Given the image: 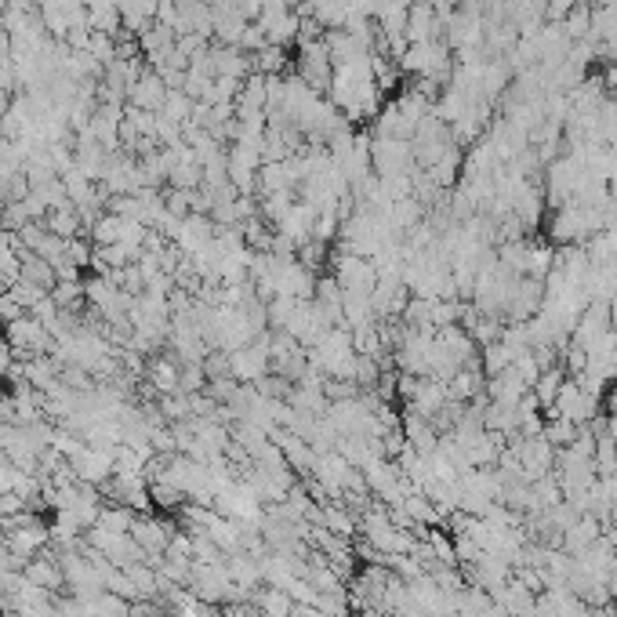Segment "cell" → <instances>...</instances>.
I'll return each instance as SVG.
<instances>
[{
    "mask_svg": "<svg viewBox=\"0 0 617 617\" xmlns=\"http://www.w3.org/2000/svg\"><path fill=\"white\" fill-rule=\"evenodd\" d=\"M128 534H131V538H135L138 549L146 552V563H149V567H157L160 559H164L167 545H171V538H175V527H171V523H164V520H160V516H149V512H138Z\"/></svg>",
    "mask_w": 617,
    "mask_h": 617,
    "instance_id": "2",
    "label": "cell"
},
{
    "mask_svg": "<svg viewBox=\"0 0 617 617\" xmlns=\"http://www.w3.org/2000/svg\"><path fill=\"white\" fill-rule=\"evenodd\" d=\"M563 382H567V371H563V363H552V367H545V371L538 374V382H534V389H530V392H534V400L541 403V411L556 403Z\"/></svg>",
    "mask_w": 617,
    "mask_h": 617,
    "instance_id": "8",
    "label": "cell"
},
{
    "mask_svg": "<svg viewBox=\"0 0 617 617\" xmlns=\"http://www.w3.org/2000/svg\"><path fill=\"white\" fill-rule=\"evenodd\" d=\"M178 374H182V360H178L171 349H164V353L149 356L146 360V382L157 396H171V392H178Z\"/></svg>",
    "mask_w": 617,
    "mask_h": 617,
    "instance_id": "6",
    "label": "cell"
},
{
    "mask_svg": "<svg viewBox=\"0 0 617 617\" xmlns=\"http://www.w3.org/2000/svg\"><path fill=\"white\" fill-rule=\"evenodd\" d=\"M0 617H11V614H4V610H0Z\"/></svg>",
    "mask_w": 617,
    "mask_h": 617,
    "instance_id": "13",
    "label": "cell"
},
{
    "mask_svg": "<svg viewBox=\"0 0 617 617\" xmlns=\"http://www.w3.org/2000/svg\"><path fill=\"white\" fill-rule=\"evenodd\" d=\"M229 374H233L240 385H255L262 382L265 374H273V363H269V331L262 338H255L251 345L229 353Z\"/></svg>",
    "mask_w": 617,
    "mask_h": 617,
    "instance_id": "3",
    "label": "cell"
},
{
    "mask_svg": "<svg viewBox=\"0 0 617 617\" xmlns=\"http://www.w3.org/2000/svg\"><path fill=\"white\" fill-rule=\"evenodd\" d=\"M0 331H4V327H0Z\"/></svg>",
    "mask_w": 617,
    "mask_h": 617,
    "instance_id": "14",
    "label": "cell"
},
{
    "mask_svg": "<svg viewBox=\"0 0 617 617\" xmlns=\"http://www.w3.org/2000/svg\"><path fill=\"white\" fill-rule=\"evenodd\" d=\"M0 334L8 338V345L15 349L19 360H33V356L55 353V334L40 324L33 313H26V316H19V320H11V324H4V331Z\"/></svg>",
    "mask_w": 617,
    "mask_h": 617,
    "instance_id": "1",
    "label": "cell"
},
{
    "mask_svg": "<svg viewBox=\"0 0 617 617\" xmlns=\"http://www.w3.org/2000/svg\"><path fill=\"white\" fill-rule=\"evenodd\" d=\"M4 541H8L11 556H15L22 567H26V563H30V559H37L40 552H48L51 527H44L40 520H30V523H22V527L8 530V534H4Z\"/></svg>",
    "mask_w": 617,
    "mask_h": 617,
    "instance_id": "4",
    "label": "cell"
},
{
    "mask_svg": "<svg viewBox=\"0 0 617 617\" xmlns=\"http://www.w3.org/2000/svg\"><path fill=\"white\" fill-rule=\"evenodd\" d=\"M26 581H33L37 588L51 592V596H59L62 588H66V574H62V563H59V552H40L37 559H30L26 567H22Z\"/></svg>",
    "mask_w": 617,
    "mask_h": 617,
    "instance_id": "7",
    "label": "cell"
},
{
    "mask_svg": "<svg viewBox=\"0 0 617 617\" xmlns=\"http://www.w3.org/2000/svg\"><path fill=\"white\" fill-rule=\"evenodd\" d=\"M80 603H84V610L91 617H131V607H135V603L113 596V592H98V596L80 599Z\"/></svg>",
    "mask_w": 617,
    "mask_h": 617,
    "instance_id": "9",
    "label": "cell"
},
{
    "mask_svg": "<svg viewBox=\"0 0 617 617\" xmlns=\"http://www.w3.org/2000/svg\"><path fill=\"white\" fill-rule=\"evenodd\" d=\"M545 440L556 447V451H563V447H570L574 443V436H578V425H570L567 418H545V432H541Z\"/></svg>",
    "mask_w": 617,
    "mask_h": 617,
    "instance_id": "11",
    "label": "cell"
},
{
    "mask_svg": "<svg viewBox=\"0 0 617 617\" xmlns=\"http://www.w3.org/2000/svg\"><path fill=\"white\" fill-rule=\"evenodd\" d=\"M131 523H135V512H131V509H124V505H102L95 527L113 530V534H128Z\"/></svg>",
    "mask_w": 617,
    "mask_h": 617,
    "instance_id": "10",
    "label": "cell"
},
{
    "mask_svg": "<svg viewBox=\"0 0 617 617\" xmlns=\"http://www.w3.org/2000/svg\"><path fill=\"white\" fill-rule=\"evenodd\" d=\"M0 599H4V585H0Z\"/></svg>",
    "mask_w": 617,
    "mask_h": 617,
    "instance_id": "12",
    "label": "cell"
},
{
    "mask_svg": "<svg viewBox=\"0 0 617 617\" xmlns=\"http://www.w3.org/2000/svg\"><path fill=\"white\" fill-rule=\"evenodd\" d=\"M167 98V84L157 69H142L135 77V84L128 88V106L146 109V113H160Z\"/></svg>",
    "mask_w": 617,
    "mask_h": 617,
    "instance_id": "5",
    "label": "cell"
}]
</instances>
